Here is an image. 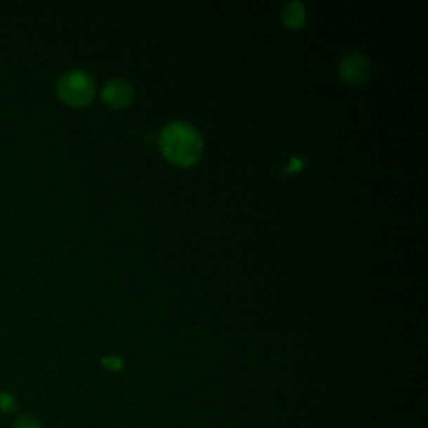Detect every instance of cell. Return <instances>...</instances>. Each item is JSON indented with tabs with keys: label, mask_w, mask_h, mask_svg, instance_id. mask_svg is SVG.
I'll return each instance as SVG.
<instances>
[{
	"label": "cell",
	"mask_w": 428,
	"mask_h": 428,
	"mask_svg": "<svg viewBox=\"0 0 428 428\" xmlns=\"http://www.w3.org/2000/svg\"><path fill=\"white\" fill-rule=\"evenodd\" d=\"M157 145L162 156L178 167L194 166L205 151L200 132L183 121H173L162 127L157 136Z\"/></svg>",
	"instance_id": "obj_1"
},
{
	"label": "cell",
	"mask_w": 428,
	"mask_h": 428,
	"mask_svg": "<svg viewBox=\"0 0 428 428\" xmlns=\"http://www.w3.org/2000/svg\"><path fill=\"white\" fill-rule=\"evenodd\" d=\"M57 96L70 108H84L94 99L96 82L91 74L84 70H70L59 79Z\"/></svg>",
	"instance_id": "obj_2"
},
{
	"label": "cell",
	"mask_w": 428,
	"mask_h": 428,
	"mask_svg": "<svg viewBox=\"0 0 428 428\" xmlns=\"http://www.w3.org/2000/svg\"><path fill=\"white\" fill-rule=\"evenodd\" d=\"M372 74V64L361 54H350L343 57L338 64V76L346 86H363Z\"/></svg>",
	"instance_id": "obj_3"
},
{
	"label": "cell",
	"mask_w": 428,
	"mask_h": 428,
	"mask_svg": "<svg viewBox=\"0 0 428 428\" xmlns=\"http://www.w3.org/2000/svg\"><path fill=\"white\" fill-rule=\"evenodd\" d=\"M103 100L112 109H126L134 100V89L124 79H111L103 87Z\"/></svg>",
	"instance_id": "obj_4"
},
{
	"label": "cell",
	"mask_w": 428,
	"mask_h": 428,
	"mask_svg": "<svg viewBox=\"0 0 428 428\" xmlns=\"http://www.w3.org/2000/svg\"><path fill=\"white\" fill-rule=\"evenodd\" d=\"M281 20H283L285 27L297 30L301 29L306 22V11L301 2H290L288 6H285L283 12H281Z\"/></svg>",
	"instance_id": "obj_5"
},
{
	"label": "cell",
	"mask_w": 428,
	"mask_h": 428,
	"mask_svg": "<svg viewBox=\"0 0 428 428\" xmlns=\"http://www.w3.org/2000/svg\"><path fill=\"white\" fill-rule=\"evenodd\" d=\"M17 412V400L12 394L0 391V415H12Z\"/></svg>",
	"instance_id": "obj_6"
},
{
	"label": "cell",
	"mask_w": 428,
	"mask_h": 428,
	"mask_svg": "<svg viewBox=\"0 0 428 428\" xmlns=\"http://www.w3.org/2000/svg\"><path fill=\"white\" fill-rule=\"evenodd\" d=\"M12 428H42V427L34 417H30V415H24V417L17 418L14 427Z\"/></svg>",
	"instance_id": "obj_7"
},
{
	"label": "cell",
	"mask_w": 428,
	"mask_h": 428,
	"mask_svg": "<svg viewBox=\"0 0 428 428\" xmlns=\"http://www.w3.org/2000/svg\"><path fill=\"white\" fill-rule=\"evenodd\" d=\"M104 365L109 366V368H112V370H119L122 366V361L119 358H105Z\"/></svg>",
	"instance_id": "obj_8"
}]
</instances>
